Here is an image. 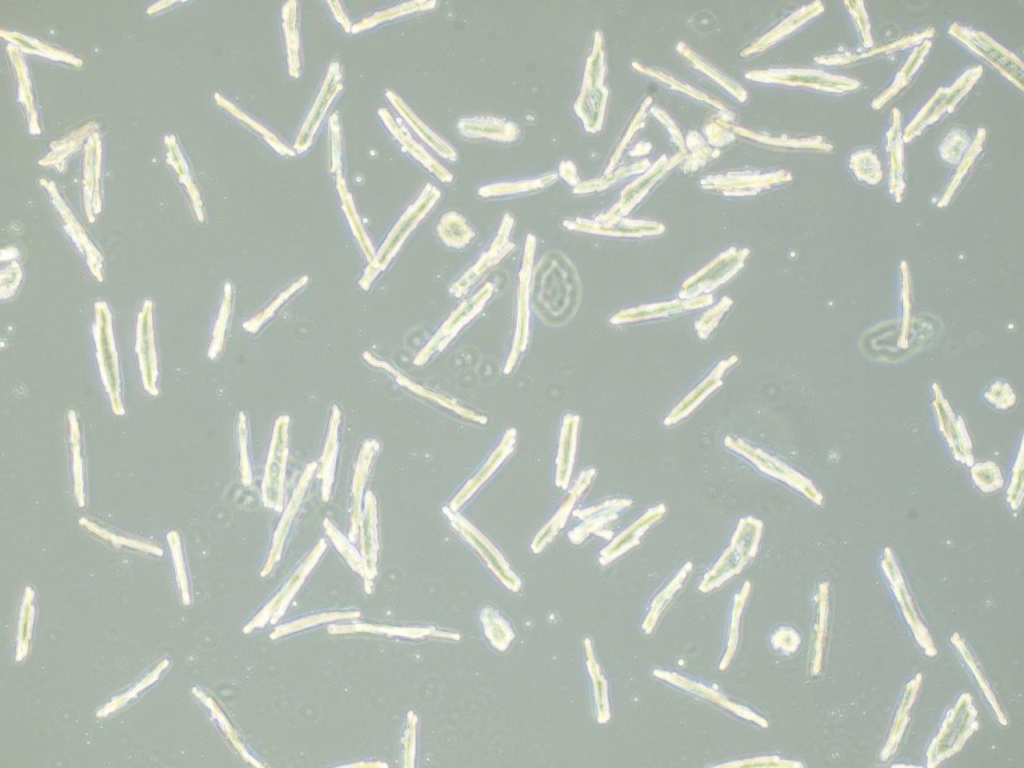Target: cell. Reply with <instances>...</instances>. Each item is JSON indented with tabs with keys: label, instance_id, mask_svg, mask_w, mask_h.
Here are the masks:
<instances>
[{
	"label": "cell",
	"instance_id": "1",
	"mask_svg": "<svg viewBox=\"0 0 1024 768\" xmlns=\"http://www.w3.org/2000/svg\"><path fill=\"white\" fill-rule=\"evenodd\" d=\"M532 306L539 318L550 326H562L575 315L581 298L576 268L559 251H549L532 272Z\"/></svg>",
	"mask_w": 1024,
	"mask_h": 768
},
{
	"label": "cell",
	"instance_id": "2",
	"mask_svg": "<svg viewBox=\"0 0 1024 768\" xmlns=\"http://www.w3.org/2000/svg\"><path fill=\"white\" fill-rule=\"evenodd\" d=\"M762 528V521L755 517L741 518L732 535L730 546L704 576L700 589L710 590L740 572L756 554Z\"/></svg>",
	"mask_w": 1024,
	"mask_h": 768
},
{
	"label": "cell",
	"instance_id": "3",
	"mask_svg": "<svg viewBox=\"0 0 1024 768\" xmlns=\"http://www.w3.org/2000/svg\"><path fill=\"white\" fill-rule=\"evenodd\" d=\"M982 74L983 67L976 65L965 70L949 86L938 88L905 127L902 133L903 142H910L929 126L953 112Z\"/></svg>",
	"mask_w": 1024,
	"mask_h": 768
},
{
	"label": "cell",
	"instance_id": "4",
	"mask_svg": "<svg viewBox=\"0 0 1024 768\" xmlns=\"http://www.w3.org/2000/svg\"><path fill=\"white\" fill-rule=\"evenodd\" d=\"M948 33L969 51L984 59L1019 90H1023V63L1016 54L985 32L958 23H952Z\"/></svg>",
	"mask_w": 1024,
	"mask_h": 768
},
{
	"label": "cell",
	"instance_id": "5",
	"mask_svg": "<svg viewBox=\"0 0 1024 768\" xmlns=\"http://www.w3.org/2000/svg\"><path fill=\"white\" fill-rule=\"evenodd\" d=\"M602 77L603 54L601 38L597 33L592 53L586 62L580 93L574 104V111L582 120L588 132H596L601 127L606 99V90L602 86Z\"/></svg>",
	"mask_w": 1024,
	"mask_h": 768
},
{
	"label": "cell",
	"instance_id": "6",
	"mask_svg": "<svg viewBox=\"0 0 1024 768\" xmlns=\"http://www.w3.org/2000/svg\"><path fill=\"white\" fill-rule=\"evenodd\" d=\"M724 444L761 473L785 483L810 500L818 502L819 494L812 483L772 454L741 438L730 435L724 438Z\"/></svg>",
	"mask_w": 1024,
	"mask_h": 768
},
{
	"label": "cell",
	"instance_id": "7",
	"mask_svg": "<svg viewBox=\"0 0 1024 768\" xmlns=\"http://www.w3.org/2000/svg\"><path fill=\"white\" fill-rule=\"evenodd\" d=\"M535 247V236L528 234L524 246L522 265L519 271L515 333L512 348L504 367V373L506 374L510 373L514 369L519 357L525 352L529 343L530 291Z\"/></svg>",
	"mask_w": 1024,
	"mask_h": 768
},
{
	"label": "cell",
	"instance_id": "8",
	"mask_svg": "<svg viewBox=\"0 0 1024 768\" xmlns=\"http://www.w3.org/2000/svg\"><path fill=\"white\" fill-rule=\"evenodd\" d=\"M494 291V284L486 283L473 296L459 304L423 349L416 362L424 363L435 353L444 350L459 332L482 311L486 303L493 297Z\"/></svg>",
	"mask_w": 1024,
	"mask_h": 768
},
{
	"label": "cell",
	"instance_id": "9",
	"mask_svg": "<svg viewBox=\"0 0 1024 768\" xmlns=\"http://www.w3.org/2000/svg\"><path fill=\"white\" fill-rule=\"evenodd\" d=\"M513 224V217L510 214H505L489 246L479 254L457 281L451 285L449 291L452 295L460 297L465 294L479 278L496 266L514 249L515 244L510 241Z\"/></svg>",
	"mask_w": 1024,
	"mask_h": 768
},
{
	"label": "cell",
	"instance_id": "10",
	"mask_svg": "<svg viewBox=\"0 0 1024 768\" xmlns=\"http://www.w3.org/2000/svg\"><path fill=\"white\" fill-rule=\"evenodd\" d=\"M935 30L928 27L922 31L908 33L897 39L890 40L878 46L869 47L868 50L848 51L843 50L829 55H823L815 60L818 63L833 66H846L859 63L868 59L886 57L902 52L910 47L917 46L927 39H931Z\"/></svg>",
	"mask_w": 1024,
	"mask_h": 768
},
{
	"label": "cell",
	"instance_id": "11",
	"mask_svg": "<svg viewBox=\"0 0 1024 768\" xmlns=\"http://www.w3.org/2000/svg\"><path fill=\"white\" fill-rule=\"evenodd\" d=\"M443 513L453 528L479 552L498 577L512 585L517 583L516 576L511 572L501 554L477 528L449 506L443 507Z\"/></svg>",
	"mask_w": 1024,
	"mask_h": 768
},
{
	"label": "cell",
	"instance_id": "12",
	"mask_svg": "<svg viewBox=\"0 0 1024 768\" xmlns=\"http://www.w3.org/2000/svg\"><path fill=\"white\" fill-rule=\"evenodd\" d=\"M341 73L338 63H332L324 80L320 93L306 118L295 142L297 152L306 150L317 131L328 107L341 90Z\"/></svg>",
	"mask_w": 1024,
	"mask_h": 768
},
{
	"label": "cell",
	"instance_id": "13",
	"mask_svg": "<svg viewBox=\"0 0 1024 768\" xmlns=\"http://www.w3.org/2000/svg\"><path fill=\"white\" fill-rule=\"evenodd\" d=\"M516 438L517 431L515 428H509L505 432L498 446L490 454L478 472L466 482V484L452 499L449 504V507L452 510L458 511L497 471L506 458L513 452L516 444Z\"/></svg>",
	"mask_w": 1024,
	"mask_h": 768
},
{
	"label": "cell",
	"instance_id": "14",
	"mask_svg": "<svg viewBox=\"0 0 1024 768\" xmlns=\"http://www.w3.org/2000/svg\"><path fill=\"white\" fill-rule=\"evenodd\" d=\"M632 503V500L628 498H613L582 510H576L574 515L583 522L570 531V539L574 543H580L591 533L598 532L608 523L616 520L623 511L631 507Z\"/></svg>",
	"mask_w": 1024,
	"mask_h": 768
},
{
	"label": "cell",
	"instance_id": "15",
	"mask_svg": "<svg viewBox=\"0 0 1024 768\" xmlns=\"http://www.w3.org/2000/svg\"><path fill=\"white\" fill-rule=\"evenodd\" d=\"M596 475V469L591 467L581 472L577 480L571 487L569 493L562 500L560 506L547 523L541 528L532 543V549L535 552H539L543 547L551 541L557 533L564 527L567 519L578 499L586 491L593 478Z\"/></svg>",
	"mask_w": 1024,
	"mask_h": 768
},
{
	"label": "cell",
	"instance_id": "16",
	"mask_svg": "<svg viewBox=\"0 0 1024 768\" xmlns=\"http://www.w3.org/2000/svg\"><path fill=\"white\" fill-rule=\"evenodd\" d=\"M901 123L900 110L893 108L890 126L886 132V153L890 168L889 190L897 201L901 199L905 188Z\"/></svg>",
	"mask_w": 1024,
	"mask_h": 768
},
{
	"label": "cell",
	"instance_id": "17",
	"mask_svg": "<svg viewBox=\"0 0 1024 768\" xmlns=\"http://www.w3.org/2000/svg\"><path fill=\"white\" fill-rule=\"evenodd\" d=\"M665 512L666 507L663 503L649 508L601 551L600 561L603 564H607L637 545L642 535L657 523L664 516Z\"/></svg>",
	"mask_w": 1024,
	"mask_h": 768
},
{
	"label": "cell",
	"instance_id": "18",
	"mask_svg": "<svg viewBox=\"0 0 1024 768\" xmlns=\"http://www.w3.org/2000/svg\"><path fill=\"white\" fill-rule=\"evenodd\" d=\"M579 424V416L572 413L566 414L562 421L555 471L556 486L562 489L568 488L572 477Z\"/></svg>",
	"mask_w": 1024,
	"mask_h": 768
},
{
	"label": "cell",
	"instance_id": "19",
	"mask_svg": "<svg viewBox=\"0 0 1024 768\" xmlns=\"http://www.w3.org/2000/svg\"><path fill=\"white\" fill-rule=\"evenodd\" d=\"M458 131L471 138H488L502 142H512L520 135V128L515 122L492 116L462 118L457 123Z\"/></svg>",
	"mask_w": 1024,
	"mask_h": 768
},
{
	"label": "cell",
	"instance_id": "20",
	"mask_svg": "<svg viewBox=\"0 0 1024 768\" xmlns=\"http://www.w3.org/2000/svg\"><path fill=\"white\" fill-rule=\"evenodd\" d=\"M379 115L383 122L387 126L388 130L396 138V140L402 145L405 151L410 153L418 162H420L430 173H432L437 179L444 183H449L453 179V175L445 169L440 163H438L431 155H429L425 149L420 146L408 133V131L395 121L391 114L385 108L379 109Z\"/></svg>",
	"mask_w": 1024,
	"mask_h": 768
},
{
	"label": "cell",
	"instance_id": "21",
	"mask_svg": "<svg viewBox=\"0 0 1024 768\" xmlns=\"http://www.w3.org/2000/svg\"><path fill=\"white\" fill-rule=\"evenodd\" d=\"M931 48L932 41L930 39H927L915 46L914 50L909 54L902 67L896 73L892 83L871 102L873 109H881L888 101L898 95L910 84L914 76L917 74V71L924 63Z\"/></svg>",
	"mask_w": 1024,
	"mask_h": 768
},
{
	"label": "cell",
	"instance_id": "22",
	"mask_svg": "<svg viewBox=\"0 0 1024 768\" xmlns=\"http://www.w3.org/2000/svg\"><path fill=\"white\" fill-rule=\"evenodd\" d=\"M387 98L394 106V108L401 114L405 121L415 131V133L438 155L442 158L456 161L457 152L449 145L443 138L432 131L427 125H425L402 101V99L392 91L386 92Z\"/></svg>",
	"mask_w": 1024,
	"mask_h": 768
},
{
	"label": "cell",
	"instance_id": "23",
	"mask_svg": "<svg viewBox=\"0 0 1024 768\" xmlns=\"http://www.w3.org/2000/svg\"><path fill=\"white\" fill-rule=\"evenodd\" d=\"M731 361L720 363L709 376L686 395L664 419L666 426L678 423L687 417L713 390L721 385V378Z\"/></svg>",
	"mask_w": 1024,
	"mask_h": 768
},
{
	"label": "cell",
	"instance_id": "24",
	"mask_svg": "<svg viewBox=\"0 0 1024 768\" xmlns=\"http://www.w3.org/2000/svg\"><path fill=\"white\" fill-rule=\"evenodd\" d=\"M442 243L452 249H464L475 239V232L466 219L456 211L442 215L437 225Z\"/></svg>",
	"mask_w": 1024,
	"mask_h": 768
},
{
	"label": "cell",
	"instance_id": "25",
	"mask_svg": "<svg viewBox=\"0 0 1024 768\" xmlns=\"http://www.w3.org/2000/svg\"><path fill=\"white\" fill-rule=\"evenodd\" d=\"M556 179L557 175L555 173H549L536 179L486 185L481 187L478 193L484 198L523 195L542 190L556 181Z\"/></svg>",
	"mask_w": 1024,
	"mask_h": 768
},
{
	"label": "cell",
	"instance_id": "26",
	"mask_svg": "<svg viewBox=\"0 0 1024 768\" xmlns=\"http://www.w3.org/2000/svg\"><path fill=\"white\" fill-rule=\"evenodd\" d=\"M849 167L861 182L876 185L882 179V166L877 155L870 148L858 149L850 155Z\"/></svg>",
	"mask_w": 1024,
	"mask_h": 768
},
{
	"label": "cell",
	"instance_id": "27",
	"mask_svg": "<svg viewBox=\"0 0 1024 768\" xmlns=\"http://www.w3.org/2000/svg\"><path fill=\"white\" fill-rule=\"evenodd\" d=\"M971 142L972 140L965 130L952 128L939 145V155L944 162L957 165L968 151Z\"/></svg>",
	"mask_w": 1024,
	"mask_h": 768
},
{
	"label": "cell",
	"instance_id": "28",
	"mask_svg": "<svg viewBox=\"0 0 1024 768\" xmlns=\"http://www.w3.org/2000/svg\"><path fill=\"white\" fill-rule=\"evenodd\" d=\"M985 139H986V129L985 128H979L977 130L976 134H975L974 139L971 142V145H970L968 151L966 152V154L964 155L962 160L957 164L956 171H955L951 181L949 182V184L947 186V189H946V192L944 194V197H943V200H942L943 202H947L948 201V199L950 198L951 194L956 190V188L958 187V185L960 184L962 179L965 177V175L969 171V169L973 166L974 162L976 161L977 157L980 155V153H981V151L983 149Z\"/></svg>",
	"mask_w": 1024,
	"mask_h": 768
},
{
	"label": "cell",
	"instance_id": "29",
	"mask_svg": "<svg viewBox=\"0 0 1024 768\" xmlns=\"http://www.w3.org/2000/svg\"><path fill=\"white\" fill-rule=\"evenodd\" d=\"M436 5V2L432 1H413L398 5L396 7L389 8L388 10L381 11L369 18H366L362 22L352 27L353 32H359L363 29L370 28L377 25L379 22L389 20L394 17L413 13L415 11H421L431 9Z\"/></svg>",
	"mask_w": 1024,
	"mask_h": 768
},
{
	"label": "cell",
	"instance_id": "30",
	"mask_svg": "<svg viewBox=\"0 0 1024 768\" xmlns=\"http://www.w3.org/2000/svg\"><path fill=\"white\" fill-rule=\"evenodd\" d=\"M295 2H288L283 9L284 16V29L288 44L289 51V65L291 75L297 76L299 73V48H298V32L296 30V7Z\"/></svg>",
	"mask_w": 1024,
	"mask_h": 768
},
{
	"label": "cell",
	"instance_id": "31",
	"mask_svg": "<svg viewBox=\"0 0 1024 768\" xmlns=\"http://www.w3.org/2000/svg\"><path fill=\"white\" fill-rule=\"evenodd\" d=\"M844 5L855 23L863 46L872 47L871 25L864 3L862 1H844Z\"/></svg>",
	"mask_w": 1024,
	"mask_h": 768
},
{
	"label": "cell",
	"instance_id": "32",
	"mask_svg": "<svg viewBox=\"0 0 1024 768\" xmlns=\"http://www.w3.org/2000/svg\"><path fill=\"white\" fill-rule=\"evenodd\" d=\"M559 173L571 185L579 184V177L575 165L571 161H563L559 166Z\"/></svg>",
	"mask_w": 1024,
	"mask_h": 768
}]
</instances>
